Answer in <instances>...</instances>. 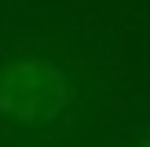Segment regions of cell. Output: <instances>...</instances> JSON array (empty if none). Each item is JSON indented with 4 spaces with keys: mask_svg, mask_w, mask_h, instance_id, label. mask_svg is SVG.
<instances>
[{
    "mask_svg": "<svg viewBox=\"0 0 150 147\" xmlns=\"http://www.w3.org/2000/svg\"><path fill=\"white\" fill-rule=\"evenodd\" d=\"M146 147H150V143H146Z\"/></svg>",
    "mask_w": 150,
    "mask_h": 147,
    "instance_id": "2",
    "label": "cell"
},
{
    "mask_svg": "<svg viewBox=\"0 0 150 147\" xmlns=\"http://www.w3.org/2000/svg\"><path fill=\"white\" fill-rule=\"evenodd\" d=\"M66 77L44 63H11L0 70V114L18 125L51 121L66 107Z\"/></svg>",
    "mask_w": 150,
    "mask_h": 147,
    "instance_id": "1",
    "label": "cell"
}]
</instances>
